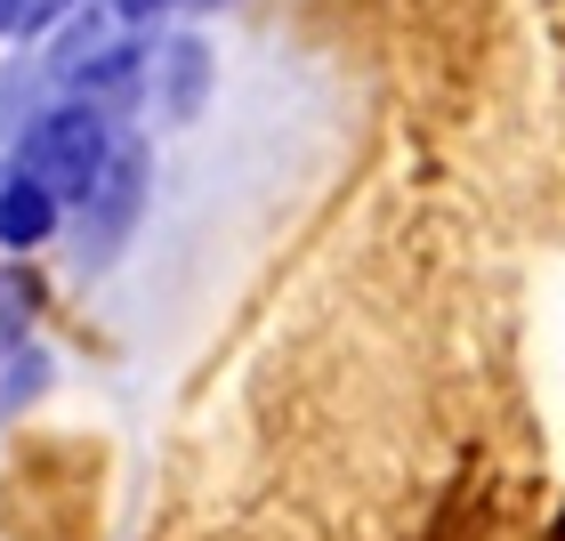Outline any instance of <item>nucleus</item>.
Here are the masks:
<instances>
[{"instance_id": "obj_1", "label": "nucleus", "mask_w": 565, "mask_h": 541, "mask_svg": "<svg viewBox=\"0 0 565 541\" xmlns=\"http://www.w3.org/2000/svg\"><path fill=\"white\" fill-rule=\"evenodd\" d=\"M146 202H153V138H121L114 146V162L82 187V202L65 211V251H73V267L82 275H106L121 267V251L138 243V226H146Z\"/></svg>"}, {"instance_id": "obj_2", "label": "nucleus", "mask_w": 565, "mask_h": 541, "mask_svg": "<svg viewBox=\"0 0 565 541\" xmlns=\"http://www.w3.org/2000/svg\"><path fill=\"white\" fill-rule=\"evenodd\" d=\"M121 138H130V121L97 114V106H82V97H57V106H49L33 130H24L9 153H0V162L24 170V178H41V187L73 211V202H82V187L114 162V146H121Z\"/></svg>"}, {"instance_id": "obj_3", "label": "nucleus", "mask_w": 565, "mask_h": 541, "mask_svg": "<svg viewBox=\"0 0 565 541\" xmlns=\"http://www.w3.org/2000/svg\"><path fill=\"white\" fill-rule=\"evenodd\" d=\"M153 49H162V33H121L97 49L89 65H73L65 82H57V97H82V106H97V114H114V121H130V114H146V73H153Z\"/></svg>"}, {"instance_id": "obj_4", "label": "nucleus", "mask_w": 565, "mask_h": 541, "mask_svg": "<svg viewBox=\"0 0 565 541\" xmlns=\"http://www.w3.org/2000/svg\"><path fill=\"white\" fill-rule=\"evenodd\" d=\"M218 89V57L202 33H162V49H153V73H146V114L162 121V130H186V121L211 106Z\"/></svg>"}, {"instance_id": "obj_5", "label": "nucleus", "mask_w": 565, "mask_h": 541, "mask_svg": "<svg viewBox=\"0 0 565 541\" xmlns=\"http://www.w3.org/2000/svg\"><path fill=\"white\" fill-rule=\"evenodd\" d=\"M49 243H65V202L41 178L0 162V259H33Z\"/></svg>"}, {"instance_id": "obj_6", "label": "nucleus", "mask_w": 565, "mask_h": 541, "mask_svg": "<svg viewBox=\"0 0 565 541\" xmlns=\"http://www.w3.org/2000/svg\"><path fill=\"white\" fill-rule=\"evenodd\" d=\"M49 106H57V73H49L41 49H17V57H0V153L33 130Z\"/></svg>"}, {"instance_id": "obj_7", "label": "nucleus", "mask_w": 565, "mask_h": 541, "mask_svg": "<svg viewBox=\"0 0 565 541\" xmlns=\"http://www.w3.org/2000/svg\"><path fill=\"white\" fill-rule=\"evenodd\" d=\"M49 372H57V364H49L41 340H24V348L0 356V421H17L24 404H41L49 396Z\"/></svg>"}, {"instance_id": "obj_8", "label": "nucleus", "mask_w": 565, "mask_h": 541, "mask_svg": "<svg viewBox=\"0 0 565 541\" xmlns=\"http://www.w3.org/2000/svg\"><path fill=\"white\" fill-rule=\"evenodd\" d=\"M73 9H89V0H0V41H24V49H41Z\"/></svg>"}, {"instance_id": "obj_9", "label": "nucleus", "mask_w": 565, "mask_h": 541, "mask_svg": "<svg viewBox=\"0 0 565 541\" xmlns=\"http://www.w3.org/2000/svg\"><path fill=\"white\" fill-rule=\"evenodd\" d=\"M33 340V283L24 275H0V356Z\"/></svg>"}, {"instance_id": "obj_10", "label": "nucleus", "mask_w": 565, "mask_h": 541, "mask_svg": "<svg viewBox=\"0 0 565 541\" xmlns=\"http://www.w3.org/2000/svg\"><path fill=\"white\" fill-rule=\"evenodd\" d=\"M114 9V24H130V33H153L162 17H178V9H194V0H106Z\"/></svg>"}]
</instances>
